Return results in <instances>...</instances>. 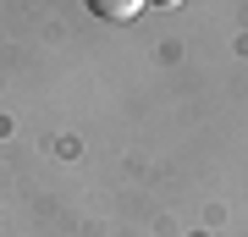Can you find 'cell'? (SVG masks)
<instances>
[{"label":"cell","instance_id":"cell-1","mask_svg":"<svg viewBox=\"0 0 248 237\" xmlns=\"http://www.w3.org/2000/svg\"><path fill=\"white\" fill-rule=\"evenodd\" d=\"M83 6H89L99 22H133L138 11L149 6V0H83Z\"/></svg>","mask_w":248,"mask_h":237},{"label":"cell","instance_id":"cell-2","mask_svg":"<svg viewBox=\"0 0 248 237\" xmlns=\"http://www.w3.org/2000/svg\"><path fill=\"white\" fill-rule=\"evenodd\" d=\"M149 6H155V11H177L182 0H149Z\"/></svg>","mask_w":248,"mask_h":237}]
</instances>
